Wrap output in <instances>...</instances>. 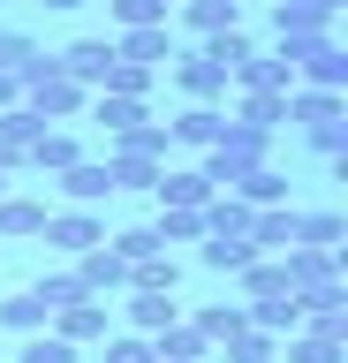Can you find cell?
<instances>
[{"label":"cell","instance_id":"cell-1","mask_svg":"<svg viewBox=\"0 0 348 363\" xmlns=\"http://www.w3.org/2000/svg\"><path fill=\"white\" fill-rule=\"evenodd\" d=\"M16 91H23V106L46 121V129H76L84 121V106H91V91L69 84V68L53 61V53H30L23 76H16Z\"/></svg>","mask_w":348,"mask_h":363},{"label":"cell","instance_id":"cell-2","mask_svg":"<svg viewBox=\"0 0 348 363\" xmlns=\"http://www.w3.org/2000/svg\"><path fill=\"white\" fill-rule=\"evenodd\" d=\"M250 167H273V136L242 129V121H228V129H220V144L197 159V174H205L212 189H235V182L250 174Z\"/></svg>","mask_w":348,"mask_h":363},{"label":"cell","instance_id":"cell-3","mask_svg":"<svg viewBox=\"0 0 348 363\" xmlns=\"http://www.w3.org/2000/svg\"><path fill=\"white\" fill-rule=\"evenodd\" d=\"M46 333H61L76 356H84V348H99V340L114 333V303H106V295H76V303H61V311L46 318Z\"/></svg>","mask_w":348,"mask_h":363},{"label":"cell","instance_id":"cell-4","mask_svg":"<svg viewBox=\"0 0 348 363\" xmlns=\"http://www.w3.org/2000/svg\"><path fill=\"white\" fill-rule=\"evenodd\" d=\"M38 242H46V250H61V257L76 265L84 250H99V242H106V212H76V204H53V212H46V235H38Z\"/></svg>","mask_w":348,"mask_h":363},{"label":"cell","instance_id":"cell-5","mask_svg":"<svg viewBox=\"0 0 348 363\" xmlns=\"http://www.w3.org/2000/svg\"><path fill=\"white\" fill-rule=\"evenodd\" d=\"M167 76H174V84H182V99L189 106H228V68L220 61H205V53H197V45H189V53H174V61H167Z\"/></svg>","mask_w":348,"mask_h":363},{"label":"cell","instance_id":"cell-6","mask_svg":"<svg viewBox=\"0 0 348 363\" xmlns=\"http://www.w3.org/2000/svg\"><path fill=\"white\" fill-rule=\"evenodd\" d=\"M220 129H228V106H182L174 121H167V144L189 159H205L212 144H220Z\"/></svg>","mask_w":348,"mask_h":363},{"label":"cell","instance_id":"cell-7","mask_svg":"<svg viewBox=\"0 0 348 363\" xmlns=\"http://www.w3.org/2000/svg\"><path fill=\"white\" fill-rule=\"evenodd\" d=\"M76 288H84V295H106V303H114V295H129V257H114L106 242L84 250V257H76Z\"/></svg>","mask_w":348,"mask_h":363},{"label":"cell","instance_id":"cell-8","mask_svg":"<svg viewBox=\"0 0 348 363\" xmlns=\"http://www.w3.org/2000/svg\"><path fill=\"white\" fill-rule=\"evenodd\" d=\"M174 53H182V45H174L167 23H152V30H114V61H137V68H152V76H159Z\"/></svg>","mask_w":348,"mask_h":363},{"label":"cell","instance_id":"cell-9","mask_svg":"<svg viewBox=\"0 0 348 363\" xmlns=\"http://www.w3.org/2000/svg\"><path fill=\"white\" fill-rule=\"evenodd\" d=\"M228 99H235L228 121H242V129H257V136L288 129V91H228Z\"/></svg>","mask_w":348,"mask_h":363},{"label":"cell","instance_id":"cell-10","mask_svg":"<svg viewBox=\"0 0 348 363\" xmlns=\"http://www.w3.org/2000/svg\"><path fill=\"white\" fill-rule=\"evenodd\" d=\"M53 61L69 68V84L99 91V84H106V68H114V38H76V45H61Z\"/></svg>","mask_w":348,"mask_h":363},{"label":"cell","instance_id":"cell-11","mask_svg":"<svg viewBox=\"0 0 348 363\" xmlns=\"http://www.w3.org/2000/svg\"><path fill=\"white\" fill-rule=\"evenodd\" d=\"M348 0H273V38H296V30H333Z\"/></svg>","mask_w":348,"mask_h":363},{"label":"cell","instance_id":"cell-12","mask_svg":"<svg viewBox=\"0 0 348 363\" xmlns=\"http://www.w3.org/2000/svg\"><path fill=\"white\" fill-rule=\"evenodd\" d=\"M280 272H288V288L296 295H310V288H325V280H341V250H288L280 257Z\"/></svg>","mask_w":348,"mask_h":363},{"label":"cell","instance_id":"cell-13","mask_svg":"<svg viewBox=\"0 0 348 363\" xmlns=\"http://www.w3.org/2000/svg\"><path fill=\"white\" fill-rule=\"evenodd\" d=\"M61 182V197L76 204V212H99V204L114 197V182H106V159H76L69 174H53Z\"/></svg>","mask_w":348,"mask_h":363},{"label":"cell","instance_id":"cell-14","mask_svg":"<svg viewBox=\"0 0 348 363\" xmlns=\"http://www.w3.org/2000/svg\"><path fill=\"white\" fill-rule=\"evenodd\" d=\"M296 204H273V212H250V250L257 257H288L296 250Z\"/></svg>","mask_w":348,"mask_h":363},{"label":"cell","instance_id":"cell-15","mask_svg":"<svg viewBox=\"0 0 348 363\" xmlns=\"http://www.w3.org/2000/svg\"><path fill=\"white\" fill-rule=\"evenodd\" d=\"M152 197H159L167 212H205V204L220 197V189H212V182L197 174V167H167V174H159V189H152Z\"/></svg>","mask_w":348,"mask_h":363},{"label":"cell","instance_id":"cell-16","mask_svg":"<svg viewBox=\"0 0 348 363\" xmlns=\"http://www.w3.org/2000/svg\"><path fill=\"white\" fill-rule=\"evenodd\" d=\"M46 197H23V189H8L0 197V242H30V235H46Z\"/></svg>","mask_w":348,"mask_h":363},{"label":"cell","instance_id":"cell-17","mask_svg":"<svg viewBox=\"0 0 348 363\" xmlns=\"http://www.w3.org/2000/svg\"><path fill=\"white\" fill-rule=\"evenodd\" d=\"M341 91H310V84H296V91H288V129H303V136H310V129H325V121H341Z\"/></svg>","mask_w":348,"mask_h":363},{"label":"cell","instance_id":"cell-18","mask_svg":"<svg viewBox=\"0 0 348 363\" xmlns=\"http://www.w3.org/2000/svg\"><path fill=\"white\" fill-rule=\"evenodd\" d=\"M76 159H91L76 129H38V144H30V174H69Z\"/></svg>","mask_w":348,"mask_h":363},{"label":"cell","instance_id":"cell-19","mask_svg":"<svg viewBox=\"0 0 348 363\" xmlns=\"http://www.w3.org/2000/svg\"><path fill=\"white\" fill-rule=\"evenodd\" d=\"M99 121V129H106V144H114V136H129V129H144V121H152V106H144V99H114V91H91V106H84Z\"/></svg>","mask_w":348,"mask_h":363},{"label":"cell","instance_id":"cell-20","mask_svg":"<svg viewBox=\"0 0 348 363\" xmlns=\"http://www.w3.org/2000/svg\"><path fill=\"white\" fill-rule=\"evenodd\" d=\"M121 311H129V333L152 340V333H167V325L182 318V303H174V295H137V288H129V295H121Z\"/></svg>","mask_w":348,"mask_h":363},{"label":"cell","instance_id":"cell-21","mask_svg":"<svg viewBox=\"0 0 348 363\" xmlns=\"http://www.w3.org/2000/svg\"><path fill=\"white\" fill-rule=\"evenodd\" d=\"M174 16H182L189 38L205 45V38H220V30H235V23H242V8H228V0H182Z\"/></svg>","mask_w":348,"mask_h":363},{"label":"cell","instance_id":"cell-22","mask_svg":"<svg viewBox=\"0 0 348 363\" xmlns=\"http://www.w3.org/2000/svg\"><path fill=\"white\" fill-rule=\"evenodd\" d=\"M182 318L205 333V348H228V340L250 325V311H242V303H205V311H182Z\"/></svg>","mask_w":348,"mask_h":363},{"label":"cell","instance_id":"cell-23","mask_svg":"<svg viewBox=\"0 0 348 363\" xmlns=\"http://www.w3.org/2000/svg\"><path fill=\"white\" fill-rule=\"evenodd\" d=\"M152 356L159 363H212V348H205V333H197L189 318H174L167 333H152Z\"/></svg>","mask_w":348,"mask_h":363},{"label":"cell","instance_id":"cell-24","mask_svg":"<svg viewBox=\"0 0 348 363\" xmlns=\"http://www.w3.org/2000/svg\"><path fill=\"white\" fill-rule=\"evenodd\" d=\"M296 84H310V91H348V53H341V38H325L318 53L296 68Z\"/></svg>","mask_w":348,"mask_h":363},{"label":"cell","instance_id":"cell-25","mask_svg":"<svg viewBox=\"0 0 348 363\" xmlns=\"http://www.w3.org/2000/svg\"><path fill=\"white\" fill-rule=\"evenodd\" d=\"M228 197H242L250 212H273V204H288V174H280V167H250Z\"/></svg>","mask_w":348,"mask_h":363},{"label":"cell","instance_id":"cell-26","mask_svg":"<svg viewBox=\"0 0 348 363\" xmlns=\"http://www.w3.org/2000/svg\"><path fill=\"white\" fill-rule=\"evenodd\" d=\"M197 257H205V272H235V280H242V272L257 265L250 235H205V250H197Z\"/></svg>","mask_w":348,"mask_h":363},{"label":"cell","instance_id":"cell-27","mask_svg":"<svg viewBox=\"0 0 348 363\" xmlns=\"http://www.w3.org/2000/svg\"><path fill=\"white\" fill-rule=\"evenodd\" d=\"M159 159H137V152H106V182H114V189H144V197H152V189H159Z\"/></svg>","mask_w":348,"mask_h":363},{"label":"cell","instance_id":"cell-28","mask_svg":"<svg viewBox=\"0 0 348 363\" xmlns=\"http://www.w3.org/2000/svg\"><path fill=\"white\" fill-rule=\"evenodd\" d=\"M228 84H235V91H296V76H288V61H273V53H250Z\"/></svg>","mask_w":348,"mask_h":363},{"label":"cell","instance_id":"cell-29","mask_svg":"<svg viewBox=\"0 0 348 363\" xmlns=\"http://www.w3.org/2000/svg\"><path fill=\"white\" fill-rule=\"evenodd\" d=\"M288 272H280V257H257L250 272H242V303H288Z\"/></svg>","mask_w":348,"mask_h":363},{"label":"cell","instance_id":"cell-30","mask_svg":"<svg viewBox=\"0 0 348 363\" xmlns=\"http://www.w3.org/2000/svg\"><path fill=\"white\" fill-rule=\"evenodd\" d=\"M46 318H53V311H46L30 288H16L8 303H0V325H8V333H23V340H30V333H46Z\"/></svg>","mask_w":348,"mask_h":363},{"label":"cell","instance_id":"cell-31","mask_svg":"<svg viewBox=\"0 0 348 363\" xmlns=\"http://www.w3.org/2000/svg\"><path fill=\"white\" fill-rule=\"evenodd\" d=\"M296 242L303 250H341L348 242V220H341V212H303V220H296Z\"/></svg>","mask_w":348,"mask_h":363},{"label":"cell","instance_id":"cell-32","mask_svg":"<svg viewBox=\"0 0 348 363\" xmlns=\"http://www.w3.org/2000/svg\"><path fill=\"white\" fill-rule=\"evenodd\" d=\"M242 311H250L257 333H273V340H288V333L303 325V303H296V295H288V303H242Z\"/></svg>","mask_w":348,"mask_h":363},{"label":"cell","instance_id":"cell-33","mask_svg":"<svg viewBox=\"0 0 348 363\" xmlns=\"http://www.w3.org/2000/svg\"><path fill=\"white\" fill-rule=\"evenodd\" d=\"M197 53H205V61H220V68H228V76H235V68H242V61H250V53H257V38H250V30H242V23H235V30H220V38H205V45H197Z\"/></svg>","mask_w":348,"mask_h":363},{"label":"cell","instance_id":"cell-34","mask_svg":"<svg viewBox=\"0 0 348 363\" xmlns=\"http://www.w3.org/2000/svg\"><path fill=\"white\" fill-rule=\"evenodd\" d=\"M129 288L137 295H174L182 288V265L174 257H144V265H129Z\"/></svg>","mask_w":348,"mask_h":363},{"label":"cell","instance_id":"cell-35","mask_svg":"<svg viewBox=\"0 0 348 363\" xmlns=\"http://www.w3.org/2000/svg\"><path fill=\"white\" fill-rule=\"evenodd\" d=\"M152 235H159V250H174V242H205V212H167V204H159Z\"/></svg>","mask_w":348,"mask_h":363},{"label":"cell","instance_id":"cell-36","mask_svg":"<svg viewBox=\"0 0 348 363\" xmlns=\"http://www.w3.org/2000/svg\"><path fill=\"white\" fill-rule=\"evenodd\" d=\"M152 84H159L152 68H137V61H114V68H106V84H99V91H114V99H152Z\"/></svg>","mask_w":348,"mask_h":363},{"label":"cell","instance_id":"cell-37","mask_svg":"<svg viewBox=\"0 0 348 363\" xmlns=\"http://www.w3.org/2000/svg\"><path fill=\"white\" fill-rule=\"evenodd\" d=\"M30 295H38V303H46V311H61V303H76V265H53V272H38V280H30Z\"/></svg>","mask_w":348,"mask_h":363},{"label":"cell","instance_id":"cell-38","mask_svg":"<svg viewBox=\"0 0 348 363\" xmlns=\"http://www.w3.org/2000/svg\"><path fill=\"white\" fill-rule=\"evenodd\" d=\"M38 129H46V121H38V113H30L23 99L0 113V144H16V152H30V144H38Z\"/></svg>","mask_w":348,"mask_h":363},{"label":"cell","instance_id":"cell-39","mask_svg":"<svg viewBox=\"0 0 348 363\" xmlns=\"http://www.w3.org/2000/svg\"><path fill=\"white\" fill-rule=\"evenodd\" d=\"M106 16H114V30H152V23H167L159 0H106Z\"/></svg>","mask_w":348,"mask_h":363},{"label":"cell","instance_id":"cell-40","mask_svg":"<svg viewBox=\"0 0 348 363\" xmlns=\"http://www.w3.org/2000/svg\"><path fill=\"white\" fill-rule=\"evenodd\" d=\"M99 363H159V356H152L144 333H106V340H99Z\"/></svg>","mask_w":348,"mask_h":363},{"label":"cell","instance_id":"cell-41","mask_svg":"<svg viewBox=\"0 0 348 363\" xmlns=\"http://www.w3.org/2000/svg\"><path fill=\"white\" fill-rule=\"evenodd\" d=\"M16 363H84V356H76L61 333H30L23 348H16Z\"/></svg>","mask_w":348,"mask_h":363},{"label":"cell","instance_id":"cell-42","mask_svg":"<svg viewBox=\"0 0 348 363\" xmlns=\"http://www.w3.org/2000/svg\"><path fill=\"white\" fill-rule=\"evenodd\" d=\"M30 53H38V38H30V30H0V76H23Z\"/></svg>","mask_w":348,"mask_h":363},{"label":"cell","instance_id":"cell-43","mask_svg":"<svg viewBox=\"0 0 348 363\" xmlns=\"http://www.w3.org/2000/svg\"><path fill=\"white\" fill-rule=\"evenodd\" d=\"M310 152H318L325 167H341V152H348V113H341V121H325V129H310Z\"/></svg>","mask_w":348,"mask_h":363},{"label":"cell","instance_id":"cell-44","mask_svg":"<svg viewBox=\"0 0 348 363\" xmlns=\"http://www.w3.org/2000/svg\"><path fill=\"white\" fill-rule=\"evenodd\" d=\"M46 16H76V8H91V0H38Z\"/></svg>","mask_w":348,"mask_h":363},{"label":"cell","instance_id":"cell-45","mask_svg":"<svg viewBox=\"0 0 348 363\" xmlns=\"http://www.w3.org/2000/svg\"><path fill=\"white\" fill-rule=\"evenodd\" d=\"M16 99H23V91H16V76H0V113L16 106Z\"/></svg>","mask_w":348,"mask_h":363},{"label":"cell","instance_id":"cell-46","mask_svg":"<svg viewBox=\"0 0 348 363\" xmlns=\"http://www.w3.org/2000/svg\"><path fill=\"white\" fill-rule=\"evenodd\" d=\"M159 8H182V0H159Z\"/></svg>","mask_w":348,"mask_h":363},{"label":"cell","instance_id":"cell-47","mask_svg":"<svg viewBox=\"0 0 348 363\" xmlns=\"http://www.w3.org/2000/svg\"><path fill=\"white\" fill-rule=\"evenodd\" d=\"M0 197H8V174H0Z\"/></svg>","mask_w":348,"mask_h":363},{"label":"cell","instance_id":"cell-48","mask_svg":"<svg viewBox=\"0 0 348 363\" xmlns=\"http://www.w3.org/2000/svg\"><path fill=\"white\" fill-rule=\"evenodd\" d=\"M228 8H242V0H228Z\"/></svg>","mask_w":348,"mask_h":363}]
</instances>
